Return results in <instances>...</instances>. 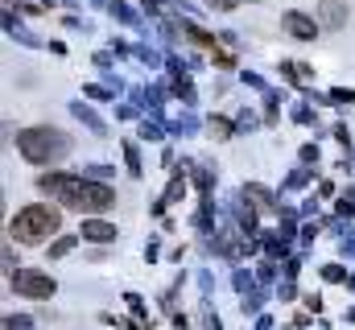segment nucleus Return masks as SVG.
Returning <instances> with one entry per match:
<instances>
[{"label": "nucleus", "mask_w": 355, "mask_h": 330, "mask_svg": "<svg viewBox=\"0 0 355 330\" xmlns=\"http://www.w3.org/2000/svg\"><path fill=\"white\" fill-rule=\"evenodd\" d=\"M37 186L46 190V194H54L62 207H71V211H107V207H116V190L107 186V182H99V177H71V173H42L37 177Z\"/></svg>", "instance_id": "f257e3e1"}, {"label": "nucleus", "mask_w": 355, "mask_h": 330, "mask_svg": "<svg viewBox=\"0 0 355 330\" xmlns=\"http://www.w3.org/2000/svg\"><path fill=\"white\" fill-rule=\"evenodd\" d=\"M17 149L21 157L33 165H50V162H62L71 153V137L62 128H25L17 137Z\"/></svg>", "instance_id": "f03ea898"}, {"label": "nucleus", "mask_w": 355, "mask_h": 330, "mask_svg": "<svg viewBox=\"0 0 355 330\" xmlns=\"http://www.w3.org/2000/svg\"><path fill=\"white\" fill-rule=\"evenodd\" d=\"M58 227H62L58 207H42V202H33V207H25V211H17V215H12L8 236H12V240H21V244H42V240H50Z\"/></svg>", "instance_id": "7ed1b4c3"}, {"label": "nucleus", "mask_w": 355, "mask_h": 330, "mask_svg": "<svg viewBox=\"0 0 355 330\" xmlns=\"http://www.w3.org/2000/svg\"><path fill=\"white\" fill-rule=\"evenodd\" d=\"M8 281H12V289H17L21 297H33V302H50V297L58 293V281L46 277V272H37V268H17Z\"/></svg>", "instance_id": "20e7f679"}, {"label": "nucleus", "mask_w": 355, "mask_h": 330, "mask_svg": "<svg viewBox=\"0 0 355 330\" xmlns=\"http://www.w3.org/2000/svg\"><path fill=\"white\" fill-rule=\"evenodd\" d=\"M281 29H285L289 37H297V42H314V37H318V25H314V17H306V12H285V17H281Z\"/></svg>", "instance_id": "39448f33"}, {"label": "nucleus", "mask_w": 355, "mask_h": 330, "mask_svg": "<svg viewBox=\"0 0 355 330\" xmlns=\"http://www.w3.org/2000/svg\"><path fill=\"white\" fill-rule=\"evenodd\" d=\"M232 215H236V227L244 232V236H252L257 232V207H248V198H244V190L232 198Z\"/></svg>", "instance_id": "423d86ee"}, {"label": "nucleus", "mask_w": 355, "mask_h": 330, "mask_svg": "<svg viewBox=\"0 0 355 330\" xmlns=\"http://www.w3.org/2000/svg\"><path fill=\"white\" fill-rule=\"evenodd\" d=\"M318 17L327 29H343L347 25V4L343 0H318Z\"/></svg>", "instance_id": "0eeeda50"}, {"label": "nucleus", "mask_w": 355, "mask_h": 330, "mask_svg": "<svg viewBox=\"0 0 355 330\" xmlns=\"http://www.w3.org/2000/svg\"><path fill=\"white\" fill-rule=\"evenodd\" d=\"M244 198H248L257 211H281V202L272 198V190L261 186V182H248V186H244Z\"/></svg>", "instance_id": "6e6552de"}, {"label": "nucleus", "mask_w": 355, "mask_h": 330, "mask_svg": "<svg viewBox=\"0 0 355 330\" xmlns=\"http://www.w3.org/2000/svg\"><path fill=\"white\" fill-rule=\"evenodd\" d=\"M79 236L91 240V244H112V240H116V227H112V223H103V219H87V223L79 227Z\"/></svg>", "instance_id": "1a4fd4ad"}, {"label": "nucleus", "mask_w": 355, "mask_h": 330, "mask_svg": "<svg viewBox=\"0 0 355 330\" xmlns=\"http://www.w3.org/2000/svg\"><path fill=\"white\" fill-rule=\"evenodd\" d=\"M182 194H186V177H182V173H174V182H170V186H166V194H162V198H157V202H153V215H162V211H166V207H170V202H178V198H182Z\"/></svg>", "instance_id": "9d476101"}, {"label": "nucleus", "mask_w": 355, "mask_h": 330, "mask_svg": "<svg viewBox=\"0 0 355 330\" xmlns=\"http://www.w3.org/2000/svg\"><path fill=\"white\" fill-rule=\"evenodd\" d=\"M4 33H8V37H17L21 46H37V37H33V33H25V29L17 25V17H12V4H4Z\"/></svg>", "instance_id": "9b49d317"}, {"label": "nucleus", "mask_w": 355, "mask_h": 330, "mask_svg": "<svg viewBox=\"0 0 355 330\" xmlns=\"http://www.w3.org/2000/svg\"><path fill=\"white\" fill-rule=\"evenodd\" d=\"M107 12H112L116 21H124V25H141V12H137V8H128L124 0H107Z\"/></svg>", "instance_id": "f8f14e48"}, {"label": "nucleus", "mask_w": 355, "mask_h": 330, "mask_svg": "<svg viewBox=\"0 0 355 330\" xmlns=\"http://www.w3.org/2000/svg\"><path fill=\"white\" fill-rule=\"evenodd\" d=\"M71 112H75V116H79V120H83V124H87L91 132H95V137H103V132H107V128H103V120H99V116H95V112H91L87 103H75V107H71Z\"/></svg>", "instance_id": "ddd939ff"}, {"label": "nucleus", "mask_w": 355, "mask_h": 330, "mask_svg": "<svg viewBox=\"0 0 355 330\" xmlns=\"http://www.w3.org/2000/svg\"><path fill=\"white\" fill-rule=\"evenodd\" d=\"M261 248L268 252V260H277V256H285V248H289V240H285L281 232H265V240H261Z\"/></svg>", "instance_id": "4468645a"}, {"label": "nucleus", "mask_w": 355, "mask_h": 330, "mask_svg": "<svg viewBox=\"0 0 355 330\" xmlns=\"http://www.w3.org/2000/svg\"><path fill=\"white\" fill-rule=\"evenodd\" d=\"M207 128H211V137H215V141H227V137L236 132V124H232V120H223V116H211V120H207Z\"/></svg>", "instance_id": "2eb2a0df"}, {"label": "nucleus", "mask_w": 355, "mask_h": 330, "mask_svg": "<svg viewBox=\"0 0 355 330\" xmlns=\"http://www.w3.org/2000/svg\"><path fill=\"white\" fill-rule=\"evenodd\" d=\"M232 285H236V293L244 297V293H252V289H257V272H248V268H236Z\"/></svg>", "instance_id": "dca6fc26"}, {"label": "nucleus", "mask_w": 355, "mask_h": 330, "mask_svg": "<svg viewBox=\"0 0 355 330\" xmlns=\"http://www.w3.org/2000/svg\"><path fill=\"white\" fill-rule=\"evenodd\" d=\"M124 165H128V173H132V177H141V173H145L141 153H137V145H132V141H124Z\"/></svg>", "instance_id": "f3484780"}, {"label": "nucleus", "mask_w": 355, "mask_h": 330, "mask_svg": "<svg viewBox=\"0 0 355 330\" xmlns=\"http://www.w3.org/2000/svg\"><path fill=\"white\" fill-rule=\"evenodd\" d=\"M194 186H198L202 194L215 190V173H211V165H194Z\"/></svg>", "instance_id": "a211bd4d"}, {"label": "nucleus", "mask_w": 355, "mask_h": 330, "mask_svg": "<svg viewBox=\"0 0 355 330\" xmlns=\"http://www.w3.org/2000/svg\"><path fill=\"white\" fill-rule=\"evenodd\" d=\"M281 71H285V79L289 82H302V87L310 82V67H302V62H285Z\"/></svg>", "instance_id": "6ab92c4d"}, {"label": "nucleus", "mask_w": 355, "mask_h": 330, "mask_svg": "<svg viewBox=\"0 0 355 330\" xmlns=\"http://www.w3.org/2000/svg\"><path fill=\"white\" fill-rule=\"evenodd\" d=\"M182 33H186L190 42H198V46H215V37H211V33H202L194 21H182Z\"/></svg>", "instance_id": "aec40b11"}, {"label": "nucleus", "mask_w": 355, "mask_h": 330, "mask_svg": "<svg viewBox=\"0 0 355 330\" xmlns=\"http://www.w3.org/2000/svg\"><path fill=\"white\" fill-rule=\"evenodd\" d=\"M75 244H79V236H58V240L50 244V260H62V256H67Z\"/></svg>", "instance_id": "412c9836"}, {"label": "nucleus", "mask_w": 355, "mask_h": 330, "mask_svg": "<svg viewBox=\"0 0 355 330\" xmlns=\"http://www.w3.org/2000/svg\"><path fill=\"white\" fill-rule=\"evenodd\" d=\"M170 132L174 137H190V132H198V120L194 116H178L174 124H170Z\"/></svg>", "instance_id": "4be33fe9"}, {"label": "nucleus", "mask_w": 355, "mask_h": 330, "mask_svg": "<svg viewBox=\"0 0 355 330\" xmlns=\"http://www.w3.org/2000/svg\"><path fill=\"white\" fill-rule=\"evenodd\" d=\"M261 306H265V293H261V289L244 293V302H240V310H244V314H261Z\"/></svg>", "instance_id": "5701e85b"}, {"label": "nucleus", "mask_w": 355, "mask_h": 330, "mask_svg": "<svg viewBox=\"0 0 355 330\" xmlns=\"http://www.w3.org/2000/svg\"><path fill=\"white\" fill-rule=\"evenodd\" d=\"M174 95L182 99V103H194V87H190L186 75H174Z\"/></svg>", "instance_id": "b1692460"}, {"label": "nucleus", "mask_w": 355, "mask_h": 330, "mask_svg": "<svg viewBox=\"0 0 355 330\" xmlns=\"http://www.w3.org/2000/svg\"><path fill=\"white\" fill-rule=\"evenodd\" d=\"M141 137H145V141H162V137H166V124H162V120H145V124H141Z\"/></svg>", "instance_id": "393cba45"}, {"label": "nucleus", "mask_w": 355, "mask_h": 330, "mask_svg": "<svg viewBox=\"0 0 355 330\" xmlns=\"http://www.w3.org/2000/svg\"><path fill=\"white\" fill-rule=\"evenodd\" d=\"M310 177H314V169H293V173L285 177V190H302Z\"/></svg>", "instance_id": "a878e982"}, {"label": "nucleus", "mask_w": 355, "mask_h": 330, "mask_svg": "<svg viewBox=\"0 0 355 330\" xmlns=\"http://www.w3.org/2000/svg\"><path fill=\"white\" fill-rule=\"evenodd\" d=\"M4 330H33V322H29L25 314H8V318H4Z\"/></svg>", "instance_id": "bb28decb"}, {"label": "nucleus", "mask_w": 355, "mask_h": 330, "mask_svg": "<svg viewBox=\"0 0 355 330\" xmlns=\"http://www.w3.org/2000/svg\"><path fill=\"white\" fill-rule=\"evenodd\" d=\"M202 330H219V314L211 310V302H202Z\"/></svg>", "instance_id": "cd10ccee"}, {"label": "nucleus", "mask_w": 355, "mask_h": 330, "mask_svg": "<svg viewBox=\"0 0 355 330\" xmlns=\"http://www.w3.org/2000/svg\"><path fill=\"white\" fill-rule=\"evenodd\" d=\"M132 54H137V58H141L145 67H157V62H162V58H157V54H153L149 46H132Z\"/></svg>", "instance_id": "c85d7f7f"}, {"label": "nucleus", "mask_w": 355, "mask_h": 330, "mask_svg": "<svg viewBox=\"0 0 355 330\" xmlns=\"http://www.w3.org/2000/svg\"><path fill=\"white\" fill-rule=\"evenodd\" d=\"M272 277H277V264H272V260H265V264H257V281H261V285H268Z\"/></svg>", "instance_id": "c756f323"}, {"label": "nucleus", "mask_w": 355, "mask_h": 330, "mask_svg": "<svg viewBox=\"0 0 355 330\" xmlns=\"http://www.w3.org/2000/svg\"><path fill=\"white\" fill-rule=\"evenodd\" d=\"M322 277H327V281H347V268H343V264H327Z\"/></svg>", "instance_id": "7c9ffc66"}, {"label": "nucleus", "mask_w": 355, "mask_h": 330, "mask_svg": "<svg viewBox=\"0 0 355 330\" xmlns=\"http://www.w3.org/2000/svg\"><path fill=\"white\" fill-rule=\"evenodd\" d=\"M302 302H306V314H322V297L318 293H306Z\"/></svg>", "instance_id": "2f4dec72"}, {"label": "nucleus", "mask_w": 355, "mask_h": 330, "mask_svg": "<svg viewBox=\"0 0 355 330\" xmlns=\"http://www.w3.org/2000/svg\"><path fill=\"white\" fill-rule=\"evenodd\" d=\"M236 4H244V0H207V8H219V12H232Z\"/></svg>", "instance_id": "473e14b6"}, {"label": "nucleus", "mask_w": 355, "mask_h": 330, "mask_svg": "<svg viewBox=\"0 0 355 330\" xmlns=\"http://www.w3.org/2000/svg\"><path fill=\"white\" fill-rule=\"evenodd\" d=\"M83 95H87V99H112L107 87H83Z\"/></svg>", "instance_id": "72a5a7b5"}, {"label": "nucleus", "mask_w": 355, "mask_h": 330, "mask_svg": "<svg viewBox=\"0 0 355 330\" xmlns=\"http://www.w3.org/2000/svg\"><path fill=\"white\" fill-rule=\"evenodd\" d=\"M331 99H335V103H355V91H343V87H335V91H331Z\"/></svg>", "instance_id": "f704fd0d"}, {"label": "nucleus", "mask_w": 355, "mask_h": 330, "mask_svg": "<svg viewBox=\"0 0 355 330\" xmlns=\"http://www.w3.org/2000/svg\"><path fill=\"white\" fill-rule=\"evenodd\" d=\"M293 120H297V124H314V112H310V107H293Z\"/></svg>", "instance_id": "c9c22d12"}, {"label": "nucleus", "mask_w": 355, "mask_h": 330, "mask_svg": "<svg viewBox=\"0 0 355 330\" xmlns=\"http://www.w3.org/2000/svg\"><path fill=\"white\" fill-rule=\"evenodd\" d=\"M240 79L248 82V87H257V91H268V87H265V79H261V75H252V71H244Z\"/></svg>", "instance_id": "e433bc0d"}, {"label": "nucleus", "mask_w": 355, "mask_h": 330, "mask_svg": "<svg viewBox=\"0 0 355 330\" xmlns=\"http://www.w3.org/2000/svg\"><path fill=\"white\" fill-rule=\"evenodd\" d=\"M302 162H306V165L318 162V145H302Z\"/></svg>", "instance_id": "4c0bfd02"}, {"label": "nucleus", "mask_w": 355, "mask_h": 330, "mask_svg": "<svg viewBox=\"0 0 355 330\" xmlns=\"http://www.w3.org/2000/svg\"><path fill=\"white\" fill-rule=\"evenodd\" d=\"M87 177H99V182H103V177H112V165H91Z\"/></svg>", "instance_id": "58836bf2"}, {"label": "nucleus", "mask_w": 355, "mask_h": 330, "mask_svg": "<svg viewBox=\"0 0 355 330\" xmlns=\"http://www.w3.org/2000/svg\"><path fill=\"white\" fill-rule=\"evenodd\" d=\"M314 236H318V223H306V227H302V240L314 244Z\"/></svg>", "instance_id": "ea45409f"}, {"label": "nucleus", "mask_w": 355, "mask_h": 330, "mask_svg": "<svg viewBox=\"0 0 355 330\" xmlns=\"http://www.w3.org/2000/svg\"><path fill=\"white\" fill-rule=\"evenodd\" d=\"M297 268H302L297 260H285V268H281V272H285V281H293V277H297Z\"/></svg>", "instance_id": "a19ab883"}, {"label": "nucleus", "mask_w": 355, "mask_h": 330, "mask_svg": "<svg viewBox=\"0 0 355 330\" xmlns=\"http://www.w3.org/2000/svg\"><path fill=\"white\" fill-rule=\"evenodd\" d=\"M145 8H149L153 17H162V12H166V0H145Z\"/></svg>", "instance_id": "79ce46f5"}, {"label": "nucleus", "mask_w": 355, "mask_h": 330, "mask_svg": "<svg viewBox=\"0 0 355 330\" xmlns=\"http://www.w3.org/2000/svg\"><path fill=\"white\" fill-rule=\"evenodd\" d=\"M339 248H343V256H355V240H352V232H347V236L339 240Z\"/></svg>", "instance_id": "37998d69"}, {"label": "nucleus", "mask_w": 355, "mask_h": 330, "mask_svg": "<svg viewBox=\"0 0 355 330\" xmlns=\"http://www.w3.org/2000/svg\"><path fill=\"white\" fill-rule=\"evenodd\" d=\"M285 330H302V327H285Z\"/></svg>", "instance_id": "c03bdc74"}, {"label": "nucleus", "mask_w": 355, "mask_h": 330, "mask_svg": "<svg viewBox=\"0 0 355 330\" xmlns=\"http://www.w3.org/2000/svg\"><path fill=\"white\" fill-rule=\"evenodd\" d=\"M50 4H54V0H50Z\"/></svg>", "instance_id": "a18cd8bd"}]
</instances>
